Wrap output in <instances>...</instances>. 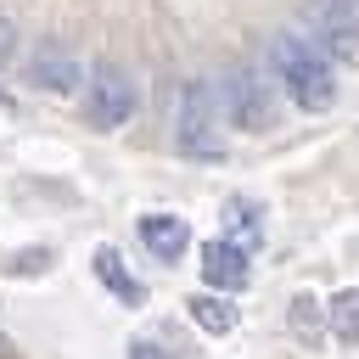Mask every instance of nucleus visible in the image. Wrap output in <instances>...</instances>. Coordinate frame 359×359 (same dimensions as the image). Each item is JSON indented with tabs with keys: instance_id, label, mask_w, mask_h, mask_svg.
Instances as JSON below:
<instances>
[{
	"instance_id": "obj_1",
	"label": "nucleus",
	"mask_w": 359,
	"mask_h": 359,
	"mask_svg": "<svg viewBox=\"0 0 359 359\" xmlns=\"http://www.w3.org/2000/svg\"><path fill=\"white\" fill-rule=\"evenodd\" d=\"M269 67H275L280 90H286L303 112H325V107L337 101V67H331V56H325L314 39H303V34H275Z\"/></svg>"
},
{
	"instance_id": "obj_2",
	"label": "nucleus",
	"mask_w": 359,
	"mask_h": 359,
	"mask_svg": "<svg viewBox=\"0 0 359 359\" xmlns=\"http://www.w3.org/2000/svg\"><path fill=\"white\" fill-rule=\"evenodd\" d=\"M174 146L185 157H224V135H219V90L208 79H191L180 90V112H174Z\"/></svg>"
},
{
	"instance_id": "obj_3",
	"label": "nucleus",
	"mask_w": 359,
	"mask_h": 359,
	"mask_svg": "<svg viewBox=\"0 0 359 359\" xmlns=\"http://www.w3.org/2000/svg\"><path fill=\"white\" fill-rule=\"evenodd\" d=\"M219 107H224V118H230L236 129H247V135H264V129L275 123V101H269V90H264V79L247 73V67H236V73L219 84Z\"/></svg>"
},
{
	"instance_id": "obj_4",
	"label": "nucleus",
	"mask_w": 359,
	"mask_h": 359,
	"mask_svg": "<svg viewBox=\"0 0 359 359\" xmlns=\"http://www.w3.org/2000/svg\"><path fill=\"white\" fill-rule=\"evenodd\" d=\"M84 118L95 129H118L135 118V79L123 67H95L90 73V90H84Z\"/></svg>"
},
{
	"instance_id": "obj_5",
	"label": "nucleus",
	"mask_w": 359,
	"mask_h": 359,
	"mask_svg": "<svg viewBox=\"0 0 359 359\" xmlns=\"http://www.w3.org/2000/svg\"><path fill=\"white\" fill-rule=\"evenodd\" d=\"M303 17H309V28L320 34V45L331 56L359 62V0H309Z\"/></svg>"
},
{
	"instance_id": "obj_6",
	"label": "nucleus",
	"mask_w": 359,
	"mask_h": 359,
	"mask_svg": "<svg viewBox=\"0 0 359 359\" xmlns=\"http://www.w3.org/2000/svg\"><path fill=\"white\" fill-rule=\"evenodd\" d=\"M202 280L213 286V292H241L247 280H252V264H247V247L241 241H208L202 247Z\"/></svg>"
},
{
	"instance_id": "obj_7",
	"label": "nucleus",
	"mask_w": 359,
	"mask_h": 359,
	"mask_svg": "<svg viewBox=\"0 0 359 359\" xmlns=\"http://www.w3.org/2000/svg\"><path fill=\"white\" fill-rule=\"evenodd\" d=\"M28 79H34L39 90H50V95H73L79 79H84V67H79L73 50H62V45H39L34 62H28Z\"/></svg>"
},
{
	"instance_id": "obj_8",
	"label": "nucleus",
	"mask_w": 359,
	"mask_h": 359,
	"mask_svg": "<svg viewBox=\"0 0 359 359\" xmlns=\"http://www.w3.org/2000/svg\"><path fill=\"white\" fill-rule=\"evenodd\" d=\"M140 241L151 247V258L174 264V258L191 247V224H185L180 213H146V219H140Z\"/></svg>"
},
{
	"instance_id": "obj_9",
	"label": "nucleus",
	"mask_w": 359,
	"mask_h": 359,
	"mask_svg": "<svg viewBox=\"0 0 359 359\" xmlns=\"http://www.w3.org/2000/svg\"><path fill=\"white\" fill-rule=\"evenodd\" d=\"M95 280H101V286H107L118 303H129V309H135V303H146V286H140V280L123 269V258H118L112 247H95Z\"/></svg>"
},
{
	"instance_id": "obj_10",
	"label": "nucleus",
	"mask_w": 359,
	"mask_h": 359,
	"mask_svg": "<svg viewBox=\"0 0 359 359\" xmlns=\"http://www.w3.org/2000/svg\"><path fill=\"white\" fill-rule=\"evenodd\" d=\"M224 230H230V241H241L247 252L264 241V213H258V202H247V196H230L224 202Z\"/></svg>"
},
{
	"instance_id": "obj_11",
	"label": "nucleus",
	"mask_w": 359,
	"mask_h": 359,
	"mask_svg": "<svg viewBox=\"0 0 359 359\" xmlns=\"http://www.w3.org/2000/svg\"><path fill=\"white\" fill-rule=\"evenodd\" d=\"M185 309H191V320H196L208 337H224V331H236V303H224V297H213V292H196Z\"/></svg>"
},
{
	"instance_id": "obj_12",
	"label": "nucleus",
	"mask_w": 359,
	"mask_h": 359,
	"mask_svg": "<svg viewBox=\"0 0 359 359\" xmlns=\"http://www.w3.org/2000/svg\"><path fill=\"white\" fill-rule=\"evenodd\" d=\"M286 320H292V331H297V342H309V348H314V342H320V331L331 325V320H325V303H320V297H309V292H303V297H292V309H286Z\"/></svg>"
},
{
	"instance_id": "obj_13",
	"label": "nucleus",
	"mask_w": 359,
	"mask_h": 359,
	"mask_svg": "<svg viewBox=\"0 0 359 359\" xmlns=\"http://www.w3.org/2000/svg\"><path fill=\"white\" fill-rule=\"evenodd\" d=\"M325 320H331V331H337L342 342H359V286L337 292V297L325 303Z\"/></svg>"
},
{
	"instance_id": "obj_14",
	"label": "nucleus",
	"mask_w": 359,
	"mask_h": 359,
	"mask_svg": "<svg viewBox=\"0 0 359 359\" xmlns=\"http://www.w3.org/2000/svg\"><path fill=\"white\" fill-rule=\"evenodd\" d=\"M11 56H17V22H11L6 11H0V67H6Z\"/></svg>"
},
{
	"instance_id": "obj_15",
	"label": "nucleus",
	"mask_w": 359,
	"mask_h": 359,
	"mask_svg": "<svg viewBox=\"0 0 359 359\" xmlns=\"http://www.w3.org/2000/svg\"><path fill=\"white\" fill-rule=\"evenodd\" d=\"M45 264H50L45 252H22V264H11V275H17V269H28V275H34V269H45Z\"/></svg>"
},
{
	"instance_id": "obj_16",
	"label": "nucleus",
	"mask_w": 359,
	"mask_h": 359,
	"mask_svg": "<svg viewBox=\"0 0 359 359\" xmlns=\"http://www.w3.org/2000/svg\"><path fill=\"white\" fill-rule=\"evenodd\" d=\"M129 359H168V353L151 348V342H129Z\"/></svg>"
},
{
	"instance_id": "obj_17",
	"label": "nucleus",
	"mask_w": 359,
	"mask_h": 359,
	"mask_svg": "<svg viewBox=\"0 0 359 359\" xmlns=\"http://www.w3.org/2000/svg\"><path fill=\"white\" fill-rule=\"evenodd\" d=\"M0 353H6V331H0Z\"/></svg>"
}]
</instances>
